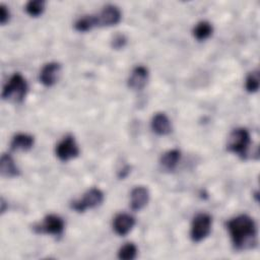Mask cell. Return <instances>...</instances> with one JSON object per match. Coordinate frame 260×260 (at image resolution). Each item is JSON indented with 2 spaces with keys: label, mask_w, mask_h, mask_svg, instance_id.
I'll list each match as a JSON object with an SVG mask.
<instances>
[{
  "label": "cell",
  "mask_w": 260,
  "mask_h": 260,
  "mask_svg": "<svg viewBox=\"0 0 260 260\" xmlns=\"http://www.w3.org/2000/svg\"><path fill=\"white\" fill-rule=\"evenodd\" d=\"M61 73V64L58 62H49L44 65L40 72V82L45 86L54 85Z\"/></svg>",
  "instance_id": "9"
},
{
  "label": "cell",
  "mask_w": 260,
  "mask_h": 260,
  "mask_svg": "<svg viewBox=\"0 0 260 260\" xmlns=\"http://www.w3.org/2000/svg\"><path fill=\"white\" fill-rule=\"evenodd\" d=\"M149 200V191L144 186H136L130 193V206L134 211H139L146 206Z\"/></svg>",
  "instance_id": "11"
},
{
  "label": "cell",
  "mask_w": 260,
  "mask_h": 260,
  "mask_svg": "<svg viewBox=\"0 0 260 260\" xmlns=\"http://www.w3.org/2000/svg\"><path fill=\"white\" fill-rule=\"evenodd\" d=\"M9 17H10V12H9L8 7L4 4H1L0 5V22H1V24L4 25L9 20Z\"/></svg>",
  "instance_id": "22"
},
{
  "label": "cell",
  "mask_w": 260,
  "mask_h": 260,
  "mask_svg": "<svg viewBox=\"0 0 260 260\" xmlns=\"http://www.w3.org/2000/svg\"><path fill=\"white\" fill-rule=\"evenodd\" d=\"M27 92V83L20 73H14L2 90L3 100H11L14 102H22Z\"/></svg>",
  "instance_id": "2"
},
{
  "label": "cell",
  "mask_w": 260,
  "mask_h": 260,
  "mask_svg": "<svg viewBox=\"0 0 260 260\" xmlns=\"http://www.w3.org/2000/svg\"><path fill=\"white\" fill-rule=\"evenodd\" d=\"M79 154V147L75 141L73 135H66L56 145V155L62 161H68L75 158Z\"/></svg>",
  "instance_id": "7"
},
{
  "label": "cell",
  "mask_w": 260,
  "mask_h": 260,
  "mask_svg": "<svg viewBox=\"0 0 260 260\" xmlns=\"http://www.w3.org/2000/svg\"><path fill=\"white\" fill-rule=\"evenodd\" d=\"M104 201V193L99 188H91L87 190L83 197L73 200L70 207L77 212H84L88 208H94Z\"/></svg>",
  "instance_id": "5"
},
{
  "label": "cell",
  "mask_w": 260,
  "mask_h": 260,
  "mask_svg": "<svg viewBox=\"0 0 260 260\" xmlns=\"http://www.w3.org/2000/svg\"><path fill=\"white\" fill-rule=\"evenodd\" d=\"M151 129L157 135H168L172 132V124L165 113H156L151 119Z\"/></svg>",
  "instance_id": "13"
},
{
  "label": "cell",
  "mask_w": 260,
  "mask_h": 260,
  "mask_svg": "<svg viewBox=\"0 0 260 260\" xmlns=\"http://www.w3.org/2000/svg\"><path fill=\"white\" fill-rule=\"evenodd\" d=\"M135 224V218L128 213H119L113 220V229L119 236H126Z\"/></svg>",
  "instance_id": "12"
},
{
  "label": "cell",
  "mask_w": 260,
  "mask_h": 260,
  "mask_svg": "<svg viewBox=\"0 0 260 260\" xmlns=\"http://www.w3.org/2000/svg\"><path fill=\"white\" fill-rule=\"evenodd\" d=\"M181 158V151L179 149H171L165 152L160 157V166L166 171H174Z\"/></svg>",
  "instance_id": "16"
},
{
  "label": "cell",
  "mask_w": 260,
  "mask_h": 260,
  "mask_svg": "<svg viewBox=\"0 0 260 260\" xmlns=\"http://www.w3.org/2000/svg\"><path fill=\"white\" fill-rule=\"evenodd\" d=\"M96 25H98V20L95 15H83L79 17L74 23L75 29L80 32L90 30L92 27Z\"/></svg>",
  "instance_id": "18"
},
{
  "label": "cell",
  "mask_w": 260,
  "mask_h": 260,
  "mask_svg": "<svg viewBox=\"0 0 260 260\" xmlns=\"http://www.w3.org/2000/svg\"><path fill=\"white\" fill-rule=\"evenodd\" d=\"M32 229L39 234H47L59 237L64 232L65 222L63 218L57 214H48L44 217L41 223L34 225Z\"/></svg>",
  "instance_id": "6"
},
{
  "label": "cell",
  "mask_w": 260,
  "mask_h": 260,
  "mask_svg": "<svg viewBox=\"0 0 260 260\" xmlns=\"http://www.w3.org/2000/svg\"><path fill=\"white\" fill-rule=\"evenodd\" d=\"M250 144L251 136L249 131L246 128H236L231 132L228 138L226 148L230 152L245 157Z\"/></svg>",
  "instance_id": "3"
},
{
  "label": "cell",
  "mask_w": 260,
  "mask_h": 260,
  "mask_svg": "<svg viewBox=\"0 0 260 260\" xmlns=\"http://www.w3.org/2000/svg\"><path fill=\"white\" fill-rule=\"evenodd\" d=\"M226 228L234 247L237 250L251 249L256 244L257 228L254 219L247 214H240L226 222Z\"/></svg>",
  "instance_id": "1"
},
{
  "label": "cell",
  "mask_w": 260,
  "mask_h": 260,
  "mask_svg": "<svg viewBox=\"0 0 260 260\" xmlns=\"http://www.w3.org/2000/svg\"><path fill=\"white\" fill-rule=\"evenodd\" d=\"M259 83H260V75H259V70H254L249 73V75L246 78L245 82V87L248 92H256L259 88Z\"/></svg>",
  "instance_id": "21"
},
{
  "label": "cell",
  "mask_w": 260,
  "mask_h": 260,
  "mask_svg": "<svg viewBox=\"0 0 260 260\" xmlns=\"http://www.w3.org/2000/svg\"><path fill=\"white\" fill-rule=\"evenodd\" d=\"M213 31V27L210 22L206 20L199 21L193 28V36L198 41H204L208 39Z\"/></svg>",
  "instance_id": "17"
},
{
  "label": "cell",
  "mask_w": 260,
  "mask_h": 260,
  "mask_svg": "<svg viewBox=\"0 0 260 260\" xmlns=\"http://www.w3.org/2000/svg\"><path fill=\"white\" fill-rule=\"evenodd\" d=\"M126 44V38L123 35H116L112 41V47L115 49H121Z\"/></svg>",
  "instance_id": "23"
},
{
  "label": "cell",
  "mask_w": 260,
  "mask_h": 260,
  "mask_svg": "<svg viewBox=\"0 0 260 260\" xmlns=\"http://www.w3.org/2000/svg\"><path fill=\"white\" fill-rule=\"evenodd\" d=\"M148 75V69L145 66H136L128 78V86L134 90H141L147 83Z\"/></svg>",
  "instance_id": "10"
},
{
  "label": "cell",
  "mask_w": 260,
  "mask_h": 260,
  "mask_svg": "<svg viewBox=\"0 0 260 260\" xmlns=\"http://www.w3.org/2000/svg\"><path fill=\"white\" fill-rule=\"evenodd\" d=\"M95 16L99 26H112L120 22L122 14L118 6L114 4H108L104 6L101 12Z\"/></svg>",
  "instance_id": "8"
},
{
  "label": "cell",
  "mask_w": 260,
  "mask_h": 260,
  "mask_svg": "<svg viewBox=\"0 0 260 260\" xmlns=\"http://www.w3.org/2000/svg\"><path fill=\"white\" fill-rule=\"evenodd\" d=\"M0 172L1 175L6 178H13L19 175V170L10 154H2L0 159Z\"/></svg>",
  "instance_id": "14"
},
{
  "label": "cell",
  "mask_w": 260,
  "mask_h": 260,
  "mask_svg": "<svg viewBox=\"0 0 260 260\" xmlns=\"http://www.w3.org/2000/svg\"><path fill=\"white\" fill-rule=\"evenodd\" d=\"M46 2L44 0H30L25 4V11L30 16H40L45 10Z\"/></svg>",
  "instance_id": "20"
},
{
  "label": "cell",
  "mask_w": 260,
  "mask_h": 260,
  "mask_svg": "<svg viewBox=\"0 0 260 260\" xmlns=\"http://www.w3.org/2000/svg\"><path fill=\"white\" fill-rule=\"evenodd\" d=\"M137 247L133 243H126L118 251V257L122 260H133L137 256Z\"/></svg>",
  "instance_id": "19"
},
{
  "label": "cell",
  "mask_w": 260,
  "mask_h": 260,
  "mask_svg": "<svg viewBox=\"0 0 260 260\" xmlns=\"http://www.w3.org/2000/svg\"><path fill=\"white\" fill-rule=\"evenodd\" d=\"M212 217L208 213H198L192 220L190 237L194 243H199L207 238L211 232Z\"/></svg>",
  "instance_id": "4"
},
{
  "label": "cell",
  "mask_w": 260,
  "mask_h": 260,
  "mask_svg": "<svg viewBox=\"0 0 260 260\" xmlns=\"http://www.w3.org/2000/svg\"><path fill=\"white\" fill-rule=\"evenodd\" d=\"M35 138L34 136L26 133H18L13 136L10 147L12 150H28L34 146Z\"/></svg>",
  "instance_id": "15"
}]
</instances>
